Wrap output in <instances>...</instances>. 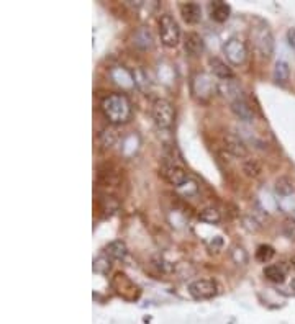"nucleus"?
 <instances>
[{"instance_id": "18", "label": "nucleus", "mask_w": 295, "mask_h": 324, "mask_svg": "<svg viewBox=\"0 0 295 324\" xmlns=\"http://www.w3.org/2000/svg\"><path fill=\"white\" fill-rule=\"evenodd\" d=\"M99 210L104 216H110L118 210V200H116L113 195L105 193L99 198Z\"/></svg>"}, {"instance_id": "15", "label": "nucleus", "mask_w": 295, "mask_h": 324, "mask_svg": "<svg viewBox=\"0 0 295 324\" xmlns=\"http://www.w3.org/2000/svg\"><path fill=\"white\" fill-rule=\"evenodd\" d=\"M181 15L182 18L190 23V25H193V23H199L200 18H202V9L200 5L195 4V2H185L181 5Z\"/></svg>"}, {"instance_id": "25", "label": "nucleus", "mask_w": 295, "mask_h": 324, "mask_svg": "<svg viewBox=\"0 0 295 324\" xmlns=\"http://www.w3.org/2000/svg\"><path fill=\"white\" fill-rule=\"evenodd\" d=\"M200 219L204 221V223H208V225H216V223H220V219H222V215H220V211L213 208V207H207L200 211Z\"/></svg>"}, {"instance_id": "16", "label": "nucleus", "mask_w": 295, "mask_h": 324, "mask_svg": "<svg viewBox=\"0 0 295 324\" xmlns=\"http://www.w3.org/2000/svg\"><path fill=\"white\" fill-rule=\"evenodd\" d=\"M230 13H231L230 5L225 4V2H222V0L210 4V17H212V20H215L216 23L227 21V20L230 18Z\"/></svg>"}, {"instance_id": "10", "label": "nucleus", "mask_w": 295, "mask_h": 324, "mask_svg": "<svg viewBox=\"0 0 295 324\" xmlns=\"http://www.w3.org/2000/svg\"><path fill=\"white\" fill-rule=\"evenodd\" d=\"M218 291V287H216V282L212 279H199L193 280L189 285V293L195 298V300H208L213 298Z\"/></svg>"}, {"instance_id": "3", "label": "nucleus", "mask_w": 295, "mask_h": 324, "mask_svg": "<svg viewBox=\"0 0 295 324\" xmlns=\"http://www.w3.org/2000/svg\"><path fill=\"white\" fill-rule=\"evenodd\" d=\"M251 38L254 43L256 51L259 53V56L264 59H269L274 54V36L271 33L269 27L266 23L259 21V25L251 28Z\"/></svg>"}, {"instance_id": "24", "label": "nucleus", "mask_w": 295, "mask_h": 324, "mask_svg": "<svg viewBox=\"0 0 295 324\" xmlns=\"http://www.w3.org/2000/svg\"><path fill=\"white\" fill-rule=\"evenodd\" d=\"M274 254H276V251H274L273 246H269V244H261V246H258V249H256L254 257H256L258 262L267 264L269 260L274 257Z\"/></svg>"}, {"instance_id": "2", "label": "nucleus", "mask_w": 295, "mask_h": 324, "mask_svg": "<svg viewBox=\"0 0 295 324\" xmlns=\"http://www.w3.org/2000/svg\"><path fill=\"white\" fill-rule=\"evenodd\" d=\"M97 184L105 193L112 195L123 187V172L112 162L100 164L97 169Z\"/></svg>"}, {"instance_id": "6", "label": "nucleus", "mask_w": 295, "mask_h": 324, "mask_svg": "<svg viewBox=\"0 0 295 324\" xmlns=\"http://www.w3.org/2000/svg\"><path fill=\"white\" fill-rule=\"evenodd\" d=\"M192 93L199 102H208L216 93V84L210 74L200 72L192 79Z\"/></svg>"}, {"instance_id": "27", "label": "nucleus", "mask_w": 295, "mask_h": 324, "mask_svg": "<svg viewBox=\"0 0 295 324\" xmlns=\"http://www.w3.org/2000/svg\"><path fill=\"white\" fill-rule=\"evenodd\" d=\"M231 259L235 260L236 265H246L248 264V252L241 246L231 247Z\"/></svg>"}, {"instance_id": "13", "label": "nucleus", "mask_w": 295, "mask_h": 324, "mask_svg": "<svg viewBox=\"0 0 295 324\" xmlns=\"http://www.w3.org/2000/svg\"><path fill=\"white\" fill-rule=\"evenodd\" d=\"M184 49L189 56H200L205 49L204 38H202L199 33L190 31V33H187L184 36Z\"/></svg>"}, {"instance_id": "30", "label": "nucleus", "mask_w": 295, "mask_h": 324, "mask_svg": "<svg viewBox=\"0 0 295 324\" xmlns=\"http://www.w3.org/2000/svg\"><path fill=\"white\" fill-rule=\"evenodd\" d=\"M290 265H292V267L295 268V256H293V257L290 259Z\"/></svg>"}, {"instance_id": "20", "label": "nucleus", "mask_w": 295, "mask_h": 324, "mask_svg": "<svg viewBox=\"0 0 295 324\" xmlns=\"http://www.w3.org/2000/svg\"><path fill=\"white\" fill-rule=\"evenodd\" d=\"M264 277L274 283H282L285 280V270L282 265L273 264V265H267L264 268Z\"/></svg>"}, {"instance_id": "31", "label": "nucleus", "mask_w": 295, "mask_h": 324, "mask_svg": "<svg viewBox=\"0 0 295 324\" xmlns=\"http://www.w3.org/2000/svg\"><path fill=\"white\" fill-rule=\"evenodd\" d=\"M290 288H293V290H295V279H293V280L290 282Z\"/></svg>"}, {"instance_id": "14", "label": "nucleus", "mask_w": 295, "mask_h": 324, "mask_svg": "<svg viewBox=\"0 0 295 324\" xmlns=\"http://www.w3.org/2000/svg\"><path fill=\"white\" fill-rule=\"evenodd\" d=\"M208 64H210L212 74L215 77L222 79V81H230V79L235 77V74H233V69L225 61H222L220 58H210Z\"/></svg>"}, {"instance_id": "11", "label": "nucleus", "mask_w": 295, "mask_h": 324, "mask_svg": "<svg viewBox=\"0 0 295 324\" xmlns=\"http://www.w3.org/2000/svg\"><path fill=\"white\" fill-rule=\"evenodd\" d=\"M223 147L225 151L230 153L233 157H238V159H248V147L244 144V141L236 136V134L227 133L223 136Z\"/></svg>"}, {"instance_id": "4", "label": "nucleus", "mask_w": 295, "mask_h": 324, "mask_svg": "<svg viewBox=\"0 0 295 324\" xmlns=\"http://www.w3.org/2000/svg\"><path fill=\"white\" fill-rule=\"evenodd\" d=\"M159 38L166 48H176L181 43V27L173 15L164 13L159 18Z\"/></svg>"}, {"instance_id": "7", "label": "nucleus", "mask_w": 295, "mask_h": 324, "mask_svg": "<svg viewBox=\"0 0 295 324\" xmlns=\"http://www.w3.org/2000/svg\"><path fill=\"white\" fill-rule=\"evenodd\" d=\"M159 176L173 187H182L185 182L189 180V176H187V172H185V169L174 161L162 162L159 167Z\"/></svg>"}, {"instance_id": "22", "label": "nucleus", "mask_w": 295, "mask_h": 324, "mask_svg": "<svg viewBox=\"0 0 295 324\" xmlns=\"http://www.w3.org/2000/svg\"><path fill=\"white\" fill-rule=\"evenodd\" d=\"M99 141H100V144H102L105 149L112 147L116 141H118V131H116L115 128H105V130L100 131Z\"/></svg>"}, {"instance_id": "8", "label": "nucleus", "mask_w": 295, "mask_h": 324, "mask_svg": "<svg viewBox=\"0 0 295 324\" xmlns=\"http://www.w3.org/2000/svg\"><path fill=\"white\" fill-rule=\"evenodd\" d=\"M223 53L227 59L231 62L233 66H241L244 64V61L248 58V48L243 39H239L236 36L230 38L227 43L223 44Z\"/></svg>"}, {"instance_id": "9", "label": "nucleus", "mask_w": 295, "mask_h": 324, "mask_svg": "<svg viewBox=\"0 0 295 324\" xmlns=\"http://www.w3.org/2000/svg\"><path fill=\"white\" fill-rule=\"evenodd\" d=\"M112 285L116 290V293L121 295L127 300H136L139 296V288L138 285L130 279L127 273L123 272H116L112 279Z\"/></svg>"}, {"instance_id": "28", "label": "nucleus", "mask_w": 295, "mask_h": 324, "mask_svg": "<svg viewBox=\"0 0 295 324\" xmlns=\"http://www.w3.org/2000/svg\"><path fill=\"white\" fill-rule=\"evenodd\" d=\"M94 270L99 273H107L110 270V257L100 256L94 260Z\"/></svg>"}, {"instance_id": "19", "label": "nucleus", "mask_w": 295, "mask_h": 324, "mask_svg": "<svg viewBox=\"0 0 295 324\" xmlns=\"http://www.w3.org/2000/svg\"><path fill=\"white\" fill-rule=\"evenodd\" d=\"M274 81L277 84H285L287 81L290 79V67L287 64L285 61H277L276 66H274Z\"/></svg>"}, {"instance_id": "12", "label": "nucleus", "mask_w": 295, "mask_h": 324, "mask_svg": "<svg viewBox=\"0 0 295 324\" xmlns=\"http://www.w3.org/2000/svg\"><path fill=\"white\" fill-rule=\"evenodd\" d=\"M231 112L235 113L241 121L251 123L254 120V110L244 97L235 98L231 102Z\"/></svg>"}, {"instance_id": "21", "label": "nucleus", "mask_w": 295, "mask_h": 324, "mask_svg": "<svg viewBox=\"0 0 295 324\" xmlns=\"http://www.w3.org/2000/svg\"><path fill=\"white\" fill-rule=\"evenodd\" d=\"M241 170L246 177H251V179H258L261 176L262 172V167L261 164L256 161V159H251V157H248V159L243 161L241 164Z\"/></svg>"}, {"instance_id": "29", "label": "nucleus", "mask_w": 295, "mask_h": 324, "mask_svg": "<svg viewBox=\"0 0 295 324\" xmlns=\"http://www.w3.org/2000/svg\"><path fill=\"white\" fill-rule=\"evenodd\" d=\"M287 41H289V44L295 49V28H290L287 31Z\"/></svg>"}, {"instance_id": "1", "label": "nucleus", "mask_w": 295, "mask_h": 324, "mask_svg": "<svg viewBox=\"0 0 295 324\" xmlns=\"http://www.w3.org/2000/svg\"><path fill=\"white\" fill-rule=\"evenodd\" d=\"M100 112L105 116L108 123L115 126L125 124L131 120L133 115V105L125 93H110L100 102Z\"/></svg>"}, {"instance_id": "26", "label": "nucleus", "mask_w": 295, "mask_h": 324, "mask_svg": "<svg viewBox=\"0 0 295 324\" xmlns=\"http://www.w3.org/2000/svg\"><path fill=\"white\" fill-rule=\"evenodd\" d=\"M281 231L289 241H295V218H285L282 221V226H281Z\"/></svg>"}, {"instance_id": "5", "label": "nucleus", "mask_w": 295, "mask_h": 324, "mask_svg": "<svg viewBox=\"0 0 295 324\" xmlns=\"http://www.w3.org/2000/svg\"><path fill=\"white\" fill-rule=\"evenodd\" d=\"M151 116H153V120H154V123H156L158 128L169 130L170 126L174 124V118H176L173 104L166 98L154 100L153 107H151Z\"/></svg>"}, {"instance_id": "17", "label": "nucleus", "mask_w": 295, "mask_h": 324, "mask_svg": "<svg viewBox=\"0 0 295 324\" xmlns=\"http://www.w3.org/2000/svg\"><path fill=\"white\" fill-rule=\"evenodd\" d=\"M105 254L112 260H125V257L128 256V247L123 241H112L107 246Z\"/></svg>"}, {"instance_id": "23", "label": "nucleus", "mask_w": 295, "mask_h": 324, "mask_svg": "<svg viewBox=\"0 0 295 324\" xmlns=\"http://www.w3.org/2000/svg\"><path fill=\"white\" fill-rule=\"evenodd\" d=\"M274 188H276V192H277L279 195H282V196L292 195V192H293V182H292L290 177L282 176V177H279V179L276 180Z\"/></svg>"}]
</instances>
